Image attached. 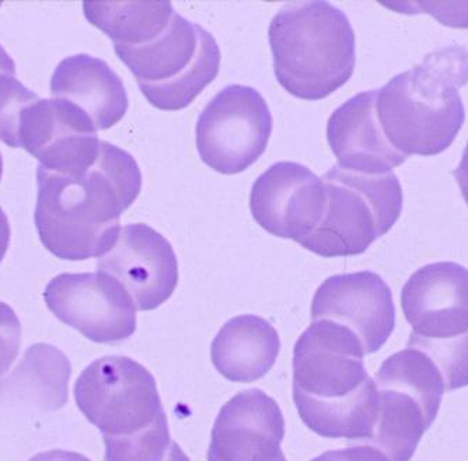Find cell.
I'll return each instance as SVG.
<instances>
[{"label": "cell", "instance_id": "cell-1", "mask_svg": "<svg viewBox=\"0 0 468 461\" xmlns=\"http://www.w3.org/2000/svg\"><path fill=\"white\" fill-rule=\"evenodd\" d=\"M36 220L41 243L60 260L100 258L117 243L120 219L141 194L142 173L131 153L101 141L88 170L68 174L38 166Z\"/></svg>", "mask_w": 468, "mask_h": 461}, {"label": "cell", "instance_id": "cell-2", "mask_svg": "<svg viewBox=\"0 0 468 461\" xmlns=\"http://www.w3.org/2000/svg\"><path fill=\"white\" fill-rule=\"evenodd\" d=\"M351 329L313 321L293 349V402L307 428L325 439L365 444L378 415V387Z\"/></svg>", "mask_w": 468, "mask_h": 461}, {"label": "cell", "instance_id": "cell-3", "mask_svg": "<svg viewBox=\"0 0 468 461\" xmlns=\"http://www.w3.org/2000/svg\"><path fill=\"white\" fill-rule=\"evenodd\" d=\"M468 83V51L451 46L435 49L412 70L394 76L378 91L376 114L394 149L436 156L464 125L459 89Z\"/></svg>", "mask_w": 468, "mask_h": 461}, {"label": "cell", "instance_id": "cell-4", "mask_svg": "<svg viewBox=\"0 0 468 461\" xmlns=\"http://www.w3.org/2000/svg\"><path fill=\"white\" fill-rule=\"evenodd\" d=\"M268 38L276 80L297 99H325L354 75V28L328 2L286 5L271 20Z\"/></svg>", "mask_w": 468, "mask_h": 461}, {"label": "cell", "instance_id": "cell-5", "mask_svg": "<svg viewBox=\"0 0 468 461\" xmlns=\"http://www.w3.org/2000/svg\"><path fill=\"white\" fill-rule=\"evenodd\" d=\"M114 49L147 102L163 112H178L194 102L217 79L222 59L215 37L178 13L151 41Z\"/></svg>", "mask_w": 468, "mask_h": 461}, {"label": "cell", "instance_id": "cell-6", "mask_svg": "<svg viewBox=\"0 0 468 461\" xmlns=\"http://www.w3.org/2000/svg\"><path fill=\"white\" fill-rule=\"evenodd\" d=\"M322 180L327 194L324 215L301 244L314 254L324 258L364 254L401 215L404 195L394 173L367 176L334 166Z\"/></svg>", "mask_w": 468, "mask_h": 461}, {"label": "cell", "instance_id": "cell-7", "mask_svg": "<svg viewBox=\"0 0 468 461\" xmlns=\"http://www.w3.org/2000/svg\"><path fill=\"white\" fill-rule=\"evenodd\" d=\"M79 410L102 437L133 436L165 416L151 371L128 357H104L75 384Z\"/></svg>", "mask_w": 468, "mask_h": 461}, {"label": "cell", "instance_id": "cell-8", "mask_svg": "<svg viewBox=\"0 0 468 461\" xmlns=\"http://www.w3.org/2000/svg\"><path fill=\"white\" fill-rule=\"evenodd\" d=\"M272 115L260 91L243 84L220 91L199 114L197 149L205 165L220 174L251 167L267 150Z\"/></svg>", "mask_w": 468, "mask_h": 461}, {"label": "cell", "instance_id": "cell-9", "mask_svg": "<svg viewBox=\"0 0 468 461\" xmlns=\"http://www.w3.org/2000/svg\"><path fill=\"white\" fill-rule=\"evenodd\" d=\"M48 309L97 344H118L136 331V307L122 284L109 273H60L44 292Z\"/></svg>", "mask_w": 468, "mask_h": 461}, {"label": "cell", "instance_id": "cell-10", "mask_svg": "<svg viewBox=\"0 0 468 461\" xmlns=\"http://www.w3.org/2000/svg\"><path fill=\"white\" fill-rule=\"evenodd\" d=\"M324 183L301 163L280 162L260 176L250 192L255 222L272 236L302 244L324 215Z\"/></svg>", "mask_w": 468, "mask_h": 461}, {"label": "cell", "instance_id": "cell-11", "mask_svg": "<svg viewBox=\"0 0 468 461\" xmlns=\"http://www.w3.org/2000/svg\"><path fill=\"white\" fill-rule=\"evenodd\" d=\"M312 320L333 321L351 329L365 354H375L396 327L393 294L385 279L372 271L330 276L313 297Z\"/></svg>", "mask_w": 468, "mask_h": 461}, {"label": "cell", "instance_id": "cell-12", "mask_svg": "<svg viewBox=\"0 0 468 461\" xmlns=\"http://www.w3.org/2000/svg\"><path fill=\"white\" fill-rule=\"evenodd\" d=\"M18 147L31 153L42 167L76 174L96 163L101 141L78 107L63 100L38 99L23 113Z\"/></svg>", "mask_w": 468, "mask_h": 461}, {"label": "cell", "instance_id": "cell-13", "mask_svg": "<svg viewBox=\"0 0 468 461\" xmlns=\"http://www.w3.org/2000/svg\"><path fill=\"white\" fill-rule=\"evenodd\" d=\"M97 268L117 279L141 312L167 302L180 278L172 244L144 223L126 225L114 247L99 258Z\"/></svg>", "mask_w": 468, "mask_h": 461}, {"label": "cell", "instance_id": "cell-14", "mask_svg": "<svg viewBox=\"0 0 468 461\" xmlns=\"http://www.w3.org/2000/svg\"><path fill=\"white\" fill-rule=\"evenodd\" d=\"M283 437L285 418L278 402L262 390H246L220 410L207 461H286Z\"/></svg>", "mask_w": 468, "mask_h": 461}, {"label": "cell", "instance_id": "cell-15", "mask_svg": "<svg viewBox=\"0 0 468 461\" xmlns=\"http://www.w3.org/2000/svg\"><path fill=\"white\" fill-rule=\"evenodd\" d=\"M401 307L412 334L449 339L468 333V270L451 261L415 271L401 292Z\"/></svg>", "mask_w": 468, "mask_h": 461}, {"label": "cell", "instance_id": "cell-16", "mask_svg": "<svg viewBox=\"0 0 468 461\" xmlns=\"http://www.w3.org/2000/svg\"><path fill=\"white\" fill-rule=\"evenodd\" d=\"M378 91H362L339 105L327 123V141L338 167L367 176L393 173L409 157L391 146L376 114Z\"/></svg>", "mask_w": 468, "mask_h": 461}, {"label": "cell", "instance_id": "cell-17", "mask_svg": "<svg viewBox=\"0 0 468 461\" xmlns=\"http://www.w3.org/2000/svg\"><path fill=\"white\" fill-rule=\"evenodd\" d=\"M51 93L88 115L97 131L117 125L130 107L122 79L105 60L86 54L65 58L57 66Z\"/></svg>", "mask_w": 468, "mask_h": 461}, {"label": "cell", "instance_id": "cell-18", "mask_svg": "<svg viewBox=\"0 0 468 461\" xmlns=\"http://www.w3.org/2000/svg\"><path fill=\"white\" fill-rule=\"evenodd\" d=\"M281 350L275 327L259 316L231 318L212 342L215 369L234 383H252L273 368Z\"/></svg>", "mask_w": 468, "mask_h": 461}, {"label": "cell", "instance_id": "cell-19", "mask_svg": "<svg viewBox=\"0 0 468 461\" xmlns=\"http://www.w3.org/2000/svg\"><path fill=\"white\" fill-rule=\"evenodd\" d=\"M72 365L54 345L34 344L6 378L0 379V404L30 405L54 413L69 399Z\"/></svg>", "mask_w": 468, "mask_h": 461}, {"label": "cell", "instance_id": "cell-20", "mask_svg": "<svg viewBox=\"0 0 468 461\" xmlns=\"http://www.w3.org/2000/svg\"><path fill=\"white\" fill-rule=\"evenodd\" d=\"M378 423L365 445L383 453L388 461L411 460L438 413L415 395L393 387H378Z\"/></svg>", "mask_w": 468, "mask_h": 461}, {"label": "cell", "instance_id": "cell-21", "mask_svg": "<svg viewBox=\"0 0 468 461\" xmlns=\"http://www.w3.org/2000/svg\"><path fill=\"white\" fill-rule=\"evenodd\" d=\"M84 16L114 42L142 46L159 36L175 15L172 2H84Z\"/></svg>", "mask_w": 468, "mask_h": 461}, {"label": "cell", "instance_id": "cell-22", "mask_svg": "<svg viewBox=\"0 0 468 461\" xmlns=\"http://www.w3.org/2000/svg\"><path fill=\"white\" fill-rule=\"evenodd\" d=\"M376 384L415 395L435 413H439L446 390L438 366L425 352L414 348L388 358L376 373Z\"/></svg>", "mask_w": 468, "mask_h": 461}, {"label": "cell", "instance_id": "cell-23", "mask_svg": "<svg viewBox=\"0 0 468 461\" xmlns=\"http://www.w3.org/2000/svg\"><path fill=\"white\" fill-rule=\"evenodd\" d=\"M104 461H189L173 441L167 416L133 436H104Z\"/></svg>", "mask_w": 468, "mask_h": 461}, {"label": "cell", "instance_id": "cell-24", "mask_svg": "<svg viewBox=\"0 0 468 461\" xmlns=\"http://www.w3.org/2000/svg\"><path fill=\"white\" fill-rule=\"evenodd\" d=\"M409 348L422 350L433 360L446 390L468 386V333L449 339L420 338L411 333Z\"/></svg>", "mask_w": 468, "mask_h": 461}, {"label": "cell", "instance_id": "cell-25", "mask_svg": "<svg viewBox=\"0 0 468 461\" xmlns=\"http://www.w3.org/2000/svg\"><path fill=\"white\" fill-rule=\"evenodd\" d=\"M38 99V94L23 86L16 75L0 73V141L17 149L23 113Z\"/></svg>", "mask_w": 468, "mask_h": 461}, {"label": "cell", "instance_id": "cell-26", "mask_svg": "<svg viewBox=\"0 0 468 461\" xmlns=\"http://www.w3.org/2000/svg\"><path fill=\"white\" fill-rule=\"evenodd\" d=\"M20 344V320L9 305L0 302V376L17 359Z\"/></svg>", "mask_w": 468, "mask_h": 461}, {"label": "cell", "instance_id": "cell-27", "mask_svg": "<svg viewBox=\"0 0 468 461\" xmlns=\"http://www.w3.org/2000/svg\"><path fill=\"white\" fill-rule=\"evenodd\" d=\"M312 461H388V458L369 445L356 444L346 449L323 453Z\"/></svg>", "mask_w": 468, "mask_h": 461}, {"label": "cell", "instance_id": "cell-28", "mask_svg": "<svg viewBox=\"0 0 468 461\" xmlns=\"http://www.w3.org/2000/svg\"><path fill=\"white\" fill-rule=\"evenodd\" d=\"M449 6L454 13L441 9L438 4H418L410 13L427 12L441 21L444 26L468 28V4H449Z\"/></svg>", "mask_w": 468, "mask_h": 461}, {"label": "cell", "instance_id": "cell-29", "mask_svg": "<svg viewBox=\"0 0 468 461\" xmlns=\"http://www.w3.org/2000/svg\"><path fill=\"white\" fill-rule=\"evenodd\" d=\"M28 461H91L80 453L68 452V450H48L38 453Z\"/></svg>", "mask_w": 468, "mask_h": 461}, {"label": "cell", "instance_id": "cell-30", "mask_svg": "<svg viewBox=\"0 0 468 461\" xmlns=\"http://www.w3.org/2000/svg\"><path fill=\"white\" fill-rule=\"evenodd\" d=\"M453 176L456 178L457 186L460 187L463 198L468 205V144L465 146L464 153H463L462 162L453 171Z\"/></svg>", "mask_w": 468, "mask_h": 461}, {"label": "cell", "instance_id": "cell-31", "mask_svg": "<svg viewBox=\"0 0 468 461\" xmlns=\"http://www.w3.org/2000/svg\"><path fill=\"white\" fill-rule=\"evenodd\" d=\"M10 234H12V231H10L9 219H7L4 209L0 208V263L4 261L7 249H9Z\"/></svg>", "mask_w": 468, "mask_h": 461}, {"label": "cell", "instance_id": "cell-32", "mask_svg": "<svg viewBox=\"0 0 468 461\" xmlns=\"http://www.w3.org/2000/svg\"><path fill=\"white\" fill-rule=\"evenodd\" d=\"M0 73H13V75H16L15 62L2 46H0Z\"/></svg>", "mask_w": 468, "mask_h": 461}, {"label": "cell", "instance_id": "cell-33", "mask_svg": "<svg viewBox=\"0 0 468 461\" xmlns=\"http://www.w3.org/2000/svg\"><path fill=\"white\" fill-rule=\"evenodd\" d=\"M2 173H4V159H2V153H0V180H2Z\"/></svg>", "mask_w": 468, "mask_h": 461}]
</instances>
